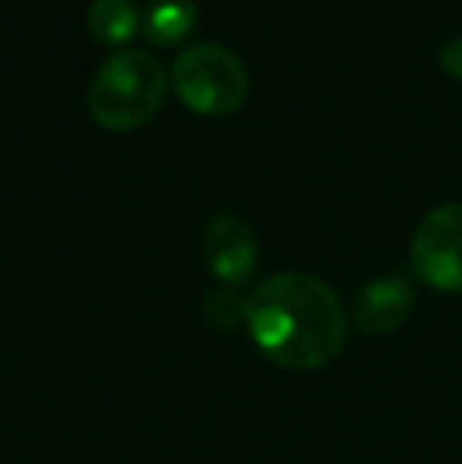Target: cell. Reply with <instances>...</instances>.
Wrapping results in <instances>:
<instances>
[{
    "label": "cell",
    "instance_id": "obj_6",
    "mask_svg": "<svg viewBox=\"0 0 462 464\" xmlns=\"http://www.w3.org/2000/svg\"><path fill=\"white\" fill-rule=\"evenodd\" d=\"M412 306L415 291L406 278H374L370 285L361 287V294L355 300V325L364 335H389L412 316Z\"/></svg>",
    "mask_w": 462,
    "mask_h": 464
},
{
    "label": "cell",
    "instance_id": "obj_10",
    "mask_svg": "<svg viewBox=\"0 0 462 464\" xmlns=\"http://www.w3.org/2000/svg\"><path fill=\"white\" fill-rule=\"evenodd\" d=\"M437 61H440V67H444L447 76L462 80V35H453V38H447V42L440 44Z\"/></svg>",
    "mask_w": 462,
    "mask_h": 464
},
{
    "label": "cell",
    "instance_id": "obj_8",
    "mask_svg": "<svg viewBox=\"0 0 462 464\" xmlns=\"http://www.w3.org/2000/svg\"><path fill=\"white\" fill-rule=\"evenodd\" d=\"M140 10L133 0H89L86 25L102 44H123L140 29Z\"/></svg>",
    "mask_w": 462,
    "mask_h": 464
},
{
    "label": "cell",
    "instance_id": "obj_4",
    "mask_svg": "<svg viewBox=\"0 0 462 464\" xmlns=\"http://www.w3.org/2000/svg\"><path fill=\"white\" fill-rule=\"evenodd\" d=\"M412 269L425 285L462 294V202L431 208L415 227Z\"/></svg>",
    "mask_w": 462,
    "mask_h": 464
},
{
    "label": "cell",
    "instance_id": "obj_9",
    "mask_svg": "<svg viewBox=\"0 0 462 464\" xmlns=\"http://www.w3.org/2000/svg\"><path fill=\"white\" fill-rule=\"evenodd\" d=\"M203 313H206V319H210V323L229 325V329H231L234 323L247 319V300H241L238 294H231V291H216V294H210Z\"/></svg>",
    "mask_w": 462,
    "mask_h": 464
},
{
    "label": "cell",
    "instance_id": "obj_1",
    "mask_svg": "<svg viewBox=\"0 0 462 464\" xmlns=\"http://www.w3.org/2000/svg\"><path fill=\"white\" fill-rule=\"evenodd\" d=\"M247 325L270 361L289 370H320L339 357L349 338V316L327 281L282 272L247 297Z\"/></svg>",
    "mask_w": 462,
    "mask_h": 464
},
{
    "label": "cell",
    "instance_id": "obj_7",
    "mask_svg": "<svg viewBox=\"0 0 462 464\" xmlns=\"http://www.w3.org/2000/svg\"><path fill=\"white\" fill-rule=\"evenodd\" d=\"M200 19V6L193 0H152L143 13V35L146 42L172 48L184 42Z\"/></svg>",
    "mask_w": 462,
    "mask_h": 464
},
{
    "label": "cell",
    "instance_id": "obj_5",
    "mask_svg": "<svg viewBox=\"0 0 462 464\" xmlns=\"http://www.w3.org/2000/svg\"><path fill=\"white\" fill-rule=\"evenodd\" d=\"M203 259L225 285H244L257 269V234L238 215H216L203 231Z\"/></svg>",
    "mask_w": 462,
    "mask_h": 464
},
{
    "label": "cell",
    "instance_id": "obj_3",
    "mask_svg": "<svg viewBox=\"0 0 462 464\" xmlns=\"http://www.w3.org/2000/svg\"><path fill=\"white\" fill-rule=\"evenodd\" d=\"M172 80L174 92L187 108L210 117H222L241 108V102L247 98V86H251L241 57L219 42L187 44L174 57Z\"/></svg>",
    "mask_w": 462,
    "mask_h": 464
},
{
    "label": "cell",
    "instance_id": "obj_2",
    "mask_svg": "<svg viewBox=\"0 0 462 464\" xmlns=\"http://www.w3.org/2000/svg\"><path fill=\"white\" fill-rule=\"evenodd\" d=\"M168 89L165 63L146 48H117L89 82V111L108 130L143 127Z\"/></svg>",
    "mask_w": 462,
    "mask_h": 464
}]
</instances>
